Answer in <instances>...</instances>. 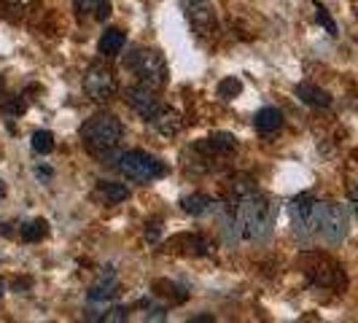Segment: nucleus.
<instances>
[{"label": "nucleus", "instance_id": "1", "mask_svg": "<svg viewBox=\"0 0 358 323\" xmlns=\"http://www.w3.org/2000/svg\"><path fill=\"white\" fill-rule=\"evenodd\" d=\"M275 227V205L264 194H245L237 205V229L248 243H264Z\"/></svg>", "mask_w": 358, "mask_h": 323}, {"label": "nucleus", "instance_id": "2", "mask_svg": "<svg viewBox=\"0 0 358 323\" xmlns=\"http://www.w3.org/2000/svg\"><path fill=\"white\" fill-rule=\"evenodd\" d=\"M124 68L135 73L138 84H143L148 89H162L167 84V62L157 49H145V46H135L129 49L124 59Z\"/></svg>", "mask_w": 358, "mask_h": 323}, {"label": "nucleus", "instance_id": "3", "mask_svg": "<svg viewBox=\"0 0 358 323\" xmlns=\"http://www.w3.org/2000/svg\"><path fill=\"white\" fill-rule=\"evenodd\" d=\"M122 122L113 116V113H94L92 119L84 122L81 127V141L90 148L92 154H106V151H113L116 145L122 143Z\"/></svg>", "mask_w": 358, "mask_h": 323}, {"label": "nucleus", "instance_id": "4", "mask_svg": "<svg viewBox=\"0 0 358 323\" xmlns=\"http://www.w3.org/2000/svg\"><path fill=\"white\" fill-rule=\"evenodd\" d=\"M350 229V215L340 202H315V213H313V234L323 237L326 243L337 245L348 237Z\"/></svg>", "mask_w": 358, "mask_h": 323}, {"label": "nucleus", "instance_id": "5", "mask_svg": "<svg viewBox=\"0 0 358 323\" xmlns=\"http://www.w3.org/2000/svg\"><path fill=\"white\" fill-rule=\"evenodd\" d=\"M116 167L124 173L129 180H138V183H151V180H159L167 175V164L162 159H157L154 154L148 151H127L119 157Z\"/></svg>", "mask_w": 358, "mask_h": 323}, {"label": "nucleus", "instance_id": "6", "mask_svg": "<svg viewBox=\"0 0 358 323\" xmlns=\"http://www.w3.org/2000/svg\"><path fill=\"white\" fill-rule=\"evenodd\" d=\"M84 92L87 97L94 103H108L116 97L119 92V81H116V73L113 68H108L106 62H92L87 73H84Z\"/></svg>", "mask_w": 358, "mask_h": 323}, {"label": "nucleus", "instance_id": "7", "mask_svg": "<svg viewBox=\"0 0 358 323\" xmlns=\"http://www.w3.org/2000/svg\"><path fill=\"white\" fill-rule=\"evenodd\" d=\"M183 6V14L186 22L192 24V30L199 38H213L218 30V17H215V8L210 0H180Z\"/></svg>", "mask_w": 358, "mask_h": 323}, {"label": "nucleus", "instance_id": "8", "mask_svg": "<svg viewBox=\"0 0 358 323\" xmlns=\"http://www.w3.org/2000/svg\"><path fill=\"white\" fill-rule=\"evenodd\" d=\"M127 103L135 108L143 119H148V122H154V119H157V113L162 110L159 97L154 94V89H148V87H143V84H138V87H129V89H127Z\"/></svg>", "mask_w": 358, "mask_h": 323}, {"label": "nucleus", "instance_id": "9", "mask_svg": "<svg viewBox=\"0 0 358 323\" xmlns=\"http://www.w3.org/2000/svg\"><path fill=\"white\" fill-rule=\"evenodd\" d=\"M313 213H315V199L310 194H302L291 202V218H294V229L302 237H315L313 234Z\"/></svg>", "mask_w": 358, "mask_h": 323}, {"label": "nucleus", "instance_id": "10", "mask_svg": "<svg viewBox=\"0 0 358 323\" xmlns=\"http://www.w3.org/2000/svg\"><path fill=\"white\" fill-rule=\"evenodd\" d=\"M253 124H256V132H262V135H272V132H278V129L283 127V113H280L278 108L267 106L256 113Z\"/></svg>", "mask_w": 358, "mask_h": 323}, {"label": "nucleus", "instance_id": "11", "mask_svg": "<svg viewBox=\"0 0 358 323\" xmlns=\"http://www.w3.org/2000/svg\"><path fill=\"white\" fill-rule=\"evenodd\" d=\"M296 97L305 103V106H313V108H329L331 106V94L321 87H315V84H299L296 87Z\"/></svg>", "mask_w": 358, "mask_h": 323}, {"label": "nucleus", "instance_id": "12", "mask_svg": "<svg viewBox=\"0 0 358 323\" xmlns=\"http://www.w3.org/2000/svg\"><path fill=\"white\" fill-rule=\"evenodd\" d=\"M94 197L100 199V202H106V205H119V202L129 199V189H127L124 183L103 180V183H97V192H94Z\"/></svg>", "mask_w": 358, "mask_h": 323}, {"label": "nucleus", "instance_id": "13", "mask_svg": "<svg viewBox=\"0 0 358 323\" xmlns=\"http://www.w3.org/2000/svg\"><path fill=\"white\" fill-rule=\"evenodd\" d=\"M124 43H127L124 33H122L119 27H110V30H106L103 38H100V54H103V57H116V54H122Z\"/></svg>", "mask_w": 358, "mask_h": 323}, {"label": "nucleus", "instance_id": "14", "mask_svg": "<svg viewBox=\"0 0 358 323\" xmlns=\"http://www.w3.org/2000/svg\"><path fill=\"white\" fill-rule=\"evenodd\" d=\"M151 124L159 129L162 135H178L183 122H180V116L176 110H170V108H162L159 113H157V119L151 122Z\"/></svg>", "mask_w": 358, "mask_h": 323}, {"label": "nucleus", "instance_id": "15", "mask_svg": "<svg viewBox=\"0 0 358 323\" xmlns=\"http://www.w3.org/2000/svg\"><path fill=\"white\" fill-rule=\"evenodd\" d=\"M119 296V283L113 280V278H103L100 283H94L90 288V302H110V299H116Z\"/></svg>", "mask_w": 358, "mask_h": 323}, {"label": "nucleus", "instance_id": "16", "mask_svg": "<svg viewBox=\"0 0 358 323\" xmlns=\"http://www.w3.org/2000/svg\"><path fill=\"white\" fill-rule=\"evenodd\" d=\"M202 148H208V151H213V154H229V151L237 148V138L229 135V132H218V135H210V138L202 143Z\"/></svg>", "mask_w": 358, "mask_h": 323}, {"label": "nucleus", "instance_id": "17", "mask_svg": "<svg viewBox=\"0 0 358 323\" xmlns=\"http://www.w3.org/2000/svg\"><path fill=\"white\" fill-rule=\"evenodd\" d=\"M3 8L8 11V17L27 19L38 8V0H3Z\"/></svg>", "mask_w": 358, "mask_h": 323}, {"label": "nucleus", "instance_id": "18", "mask_svg": "<svg viewBox=\"0 0 358 323\" xmlns=\"http://www.w3.org/2000/svg\"><path fill=\"white\" fill-rule=\"evenodd\" d=\"M180 205H183V210L189 215H202L210 210V205H213V199L208 197V194H192V197H183L180 199Z\"/></svg>", "mask_w": 358, "mask_h": 323}, {"label": "nucleus", "instance_id": "19", "mask_svg": "<svg viewBox=\"0 0 358 323\" xmlns=\"http://www.w3.org/2000/svg\"><path fill=\"white\" fill-rule=\"evenodd\" d=\"M46 232H49V224L43 218H36V221H30V224L22 227V240L24 243H38V240L46 237Z\"/></svg>", "mask_w": 358, "mask_h": 323}, {"label": "nucleus", "instance_id": "20", "mask_svg": "<svg viewBox=\"0 0 358 323\" xmlns=\"http://www.w3.org/2000/svg\"><path fill=\"white\" fill-rule=\"evenodd\" d=\"M33 151L36 154H52L54 151V135L46 129H38L33 135Z\"/></svg>", "mask_w": 358, "mask_h": 323}, {"label": "nucleus", "instance_id": "21", "mask_svg": "<svg viewBox=\"0 0 358 323\" xmlns=\"http://www.w3.org/2000/svg\"><path fill=\"white\" fill-rule=\"evenodd\" d=\"M243 92V84L237 81V78H224L221 84H218V97H224V100H232V97H237Z\"/></svg>", "mask_w": 358, "mask_h": 323}, {"label": "nucleus", "instance_id": "22", "mask_svg": "<svg viewBox=\"0 0 358 323\" xmlns=\"http://www.w3.org/2000/svg\"><path fill=\"white\" fill-rule=\"evenodd\" d=\"M103 3H106V0H73L78 17H97V11H100Z\"/></svg>", "mask_w": 358, "mask_h": 323}, {"label": "nucleus", "instance_id": "23", "mask_svg": "<svg viewBox=\"0 0 358 323\" xmlns=\"http://www.w3.org/2000/svg\"><path fill=\"white\" fill-rule=\"evenodd\" d=\"M315 17H318V22H321L323 27H326V33H329V36H337V24H334L331 14L323 8L321 3H315Z\"/></svg>", "mask_w": 358, "mask_h": 323}, {"label": "nucleus", "instance_id": "24", "mask_svg": "<svg viewBox=\"0 0 358 323\" xmlns=\"http://www.w3.org/2000/svg\"><path fill=\"white\" fill-rule=\"evenodd\" d=\"M127 318H129V310H127V307H110L108 313H103V315H100V321H106V323L127 321Z\"/></svg>", "mask_w": 358, "mask_h": 323}, {"label": "nucleus", "instance_id": "25", "mask_svg": "<svg viewBox=\"0 0 358 323\" xmlns=\"http://www.w3.org/2000/svg\"><path fill=\"white\" fill-rule=\"evenodd\" d=\"M164 321V307H148V313H145V321Z\"/></svg>", "mask_w": 358, "mask_h": 323}, {"label": "nucleus", "instance_id": "26", "mask_svg": "<svg viewBox=\"0 0 358 323\" xmlns=\"http://www.w3.org/2000/svg\"><path fill=\"white\" fill-rule=\"evenodd\" d=\"M0 299H3V280H0Z\"/></svg>", "mask_w": 358, "mask_h": 323}]
</instances>
